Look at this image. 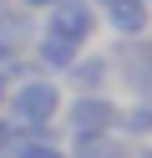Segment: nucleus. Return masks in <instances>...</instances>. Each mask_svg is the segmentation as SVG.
<instances>
[{"label":"nucleus","instance_id":"5","mask_svg":"<svg viewBox=\"0 0 152 158\" xmlns=\"http://www.w3.org/2000/svg\"><path fill=\"white\" fill-rule=\"evenodd\" d=\"M96 21H101V31H111L117 41H137V36L152 31V5L147 0H101Z\"/></svg>","mask_w":152,"mask_h":158},{"label":"nucleus","instance_id":"6","mask_svg":"<svg viewBox=\"0 0 152 158\" xmlns=\"http://www.w3.org/2000/svg\"><path fill=\"white\" fill-rule=\"evenodd\" d=\"M61 87H71V92H107L111 87V51H76V61L61 72Z\"/></svg>","mask_w":152,"mask_h":158},{"label":"nucleus","instance_id":"12","mask_svg":"<svg viewBox=\"0 0 152 158\" xmlns=\"http://www.w3.org/2000/svg\"><path fill=\"white\" fill-rule=\"evenodd\" d=\"M127 158H152V143H142V148H132Z\"/></svg>","mask_w":152,"mask_h":158},{"label":"nucleus","instance_id":"1","mask_svg":"<svg viewBox=\"0 0 152 158\" xmlns=\"http://www.w3.org/2000/svg\"><path fill=\"white\" fill-rule=\"evenodd\" d=\"M61 102H66V87L61 77H46V72H25L5 87V123L20 127V133H41V127H56L61 117Z\"/></svg>","mask_w":152,"mask_h":158},{"label":"nucleus","instance_id":"11","mask_svg":"<svg viewBox=\"0 0 152 158\" xmlns=\"http://www.w3.org/2000/svg\"><path fill=\"white\" fill-rule=\"evenodd\" d=\"M10 5H20V10H46V5H56V0H10Z\"/></svg>","mask_w":152,"mask_h":158},{"label":"nucleus","instance_id":"8","mask_svg":"<svg viewBox=\"0 0 152 158\" xmlns=\"http://www.w3.org/2000/svg\"><path fill=\"white\" fill-rule=\"evenodd\" d=\"M127 153H132V143L122 133H86L66 143V158H127Z\"/></svg>","mask_w":152,"mask_h":158},{"label":"nucleus","instance_id":"13","mask_svg":"<svg viewBox=\"0 0 152 158\" xmlns=\"http://www.w3.org/2000/svg\"><path fill=\"white\" fill-rule=\"evenodd\" d=\"M0 107H5V82H0Z\"/></svg>","mask_w":152,"mask_h":158},{"label":"nucleus","instance_id":"14","mask_svg":"<svg viewBox=\"0 0 152 158\" xmlns=\"http://www.w3.org/2000/svg\"><path fill=\"white\" fill-rule=\"evenodd\" d=\"M91 5H101V0H91Z\"/></svg>","mask_w":152,"mask_h":158},{"label":"nucleus","instance_id":"10","mask_svg":"<svg viewBox=\"0 0 152 158\" xmlns=\"http://www.w3.org/2000/svg\"><path fill=\"white\" fill-rule=\"evenodd\" d=\"M10 133H15V127L5 123V112H0V158H5V148H10Z\"/></svg>","mask_w":152,"mask_h":158},{"label":"nucleus","instance_id":"7","mask_svg":"<svg viewBox=\"0 0 152 158\" xmlns=\"http://www.w3.org/2000/svg\"><path fill=\"white\" fill-rule=\"evenodd\" d=\"M5 158H66V143H61L56 127H41V133H10V148Z\"/></svg>","mask_w":152,"mask_h":158},{"label":"nucleus","instance_id":"9","mask_svg":"<svg viewBox=\"0 0 152 158\" xmlns=\"http://www.w3.org/2000/svg\"><path fill=\"white\" fill-rule=\"evenodd\" d=\"M117 133L127 138V143H152V102L127 97V102L117 107Z\"/></svg>","mask_w":152,"mask_h":158},{"label":"nucleus","instance_id":"2","mask_svg":"<svg viewBox=\"0 0 152 158\" xmlns=\"http://www.w3.org/2000/svg\"><path fill=\"white\" fill-rule=\"evenodd\" d=\"M117 107L122 97L111 92H66L61 102V138H86V133H117Z\"/></svg>","mask_w":152,"mask_h":158},{"label":"nucleus","instance_id":"4","mask_svg":"<svg viewBox=\"0 0 152 158\" xmlns=\"http://www.w3.org/2000/svg\"><path fill=\"white\" fill-rule=\"evenodd\" d=\"M111 82L127 87V97L152 102V31L137 41H122V51H111Z\"/></svg>","mask_w":152,"mask_h":158},{"label":"nucleus","instance_id":"3","mask_svg":"<svg viewBox=\"0 0 152 158\" xmlns=\"http://www.w3.org/2000/svg\"><path fill=\"white\" fill-rule=\"evenodd\" d=\"M46 21H41V31H51V36H61V41H71L76 51H86L91 41H96V31H101V21H96V5L91 0H56V5H46Z\"/></svg>","mask_w":152,"mask_h":158},{"label":"nucleus","instance_id":"15","mask_svg":"<svg viewBox=\"0 0 152 158\" xmlns=\"http://www.w3.org/2000/svg\"><path fill=\"white\" fill-rule=\"evenodd\" d=\"M147 5H152V0H147Z\"/></svg>","mask_w":152,"mask_h":158}]
</instances>
